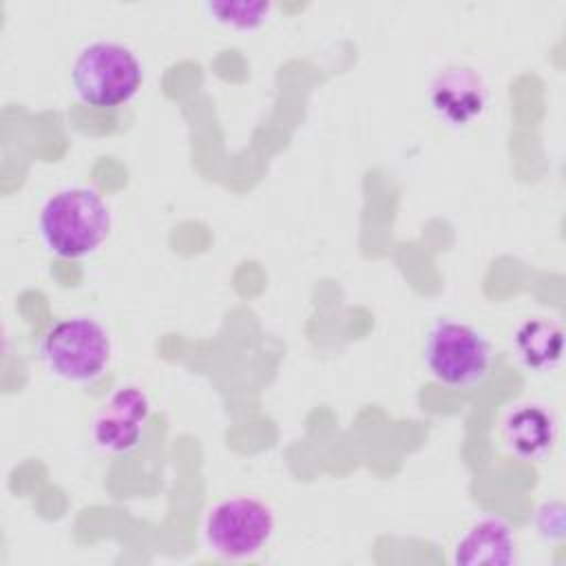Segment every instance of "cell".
<instances>
[{
	"instance_id": "3957f363",
	"label": "cell",
	"mask_w": 566,
	"mask_h": 566,
	"mask_svg": "<svg viewBox=\"0 0 566 566\" xmlns=\"http://www.w3.org/2000/svg\"><path fill=\"white\" fill-rule=\"evenodd\" d=\"M44 369L73 385H91L111 365L113 343L108 329L91 316H69L53 323L38 343Z\"/></svg>"
},
{
	"instance_id": "7c38bea8",
	"label": "cell",
	"mask_w": 566,
	"mask_h": 566,
	"mask_svg": "<svg viewBox=\"0 0 566 566\" xmlns=\"http://www.w3.org/2000/svg\"><path fill=\"white\" fill-rule=\"evenodd\" d=\"M537 535L546 542L562 539L564 535V506L562 502H544L535 513Z\"/></svg>"
},
{
	"instance_id": "5b68a950",
	"label": "cell",
	"mask_w": 566,
	"mask_h": 566,
	"mask_svg": "<svg viewBox=\"0 0 566 566\" xmlns=\"http://www.w3.org/2000/svg\"><path fill=\"white\" fill-rule=\"evenodd\" d=\"M274 511L256 497L237 495L217 502L203 517V542L223 559H245L261 553L274 535Z\"/></svg>"
},
{
	"instance_id": "7a4b0ae2",
	"label": "cell",
	"mask_w": 566,
	"mask_h": 566,
	"mask_svg": "<svg viewBox=\"0 0 566 566\" xmlns=\"http://www.w3.org/2000/svg\"><path fill=\"white\" fill-rule=\"evenodd\" d=\"M422 360L431 378L440 385L449 389H473L493 369V347L475 325L442 316L424 334Z\"/></svg>"
},
{
	"instance_id": "30bf717a",
	"label": "cell",
	"mask_w": 566,
	"mask_h": 566,
	"mask_svg": "<svg viewBox=\"0 0 566 566\" xmlns=\"http://www.w3.org/2000/svg\"><path fill=\"white\" fill-rule=\"evenodd\" d=\"M513 352L517 360L531 371H548L562 360L564 332L562 327L544 316L522 321L513 336Z\"/></svg>"
},
{
	"instance_id": "9c48e42d",
	"label": "cell",
	"mask_w": 566,
	"mask_h": 566,
	"mask_svg": "<svg viewBox=\"0 0 566 566\" xmlns=\"http://www.w3.org/2000/svg\"><path fill=\"white\" fill-rule=\"evenodd\" d=\"M517 559L515 528L497 517L475 520L455 542L453 562L467 566H506Z\"/></svg>"
},
{
	"instance_id": "52a82bcc",
	"label": "cell",
	"mask_w": 566,
	"mask_h": 566,
	"mask_svg": "<svg viewBox=\"0 0 566 566\" xmlns=\"http://www.w3.org/2000/svg\"><path fill=\"white\" fill-rule=\"evenodd\" d=\"M486 84L482 75L464 64H451L436 73L429 84V104L449 126H469L486 108Z\"/></svg>"
},
{
	"instance_id": "277c9868",
	"label": "cell",
	"mask_w": 566,
	"mask_h": 566,
	"mask_svg": "<svg viewBox=\"0 0 566 566\" xmlns=\"http://www.w3.org/2000/svg\"><path fill=\"white\" fill-rule=\"evenodd\" d=\"M144 82V69L133 49L113 40L86 44L73 66L71 84L77 99L95 108L128 104Z\"/></svg>"
},
{
	"instance_id": "6da1fadb",
	"label": "cell",
	"mask_w": 566,
	"mask_h": 566,
	"mask_svg": "<svg viewBox=\"0 0 566 566\" xmlns=\"http://www.w3.org/2000/svg\"><path fill=\"white\" fill-rule=\"evenodd\" d=\"M111 223L104 197L95 188L73 186L46 199L38 217V232L51 254L82 259L108 239Z\"/></svg>"
},
{
	"instance_id": "8992f818",
	"label": "cell",
	"mask_w": 566,
	"mask_h": 566,
	"mask_svg": "<svg viewBox=\"0 0 566 566\" xmlns=\"http://www.w3.org/2000/svg\"><path fill=\"white\" fill-rule=\"evenodd\" d=\"M150 400L137 385L117 387L91 420V442L108 455H128L144 440Z\"/></svg>"
},
{
	"instance_id": "8fae6325",
	"label": "cell",
	"mask_w": 566,
	"mask_h": 566,
	"mask_svg": "<svg viewBox=\"0 0 566 566\" xmlns=\"http://www.w3.org/2000/svg\"><path fill=\"white\" fill-rule=\"evenodd\" d=\"M203 11L217 24H223L234 31H252L261 27L270 11V2H206Z\"/></svg>"
},
{
	"instance_id": "ba28073f",
	"label": "cell",
	"mask_w": 566,
	"mask_h": 566,
	"mask_svg": "<svg viewBox=\"0 0 566 566\" xmlns=\"http://www.w3.org/2000/svg\"><path fill=\"white\" fill-rule=\"evenodd\" d=\"M557 438L555 416L539 402H520L511 407L500 424L504 449L522 460L544 458Z\"/></svg>"
}]
</instances>
